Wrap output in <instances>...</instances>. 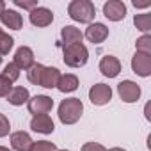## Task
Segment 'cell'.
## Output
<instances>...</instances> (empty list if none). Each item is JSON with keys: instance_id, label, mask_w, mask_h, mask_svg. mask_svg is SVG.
<instances>
[{"instance_id": "obj_20", "label": "cell", "mask_w": 151, "mask_h": 151, "mask_svg": "<svg viewBox=\"0 0 151 151\" xmlns=\"http://www.w3.org/2000/svg\"><path fill=\"white\" fill-rule=\"evenodd\" d=\"M133 23H135V27H137L140 32L147 34V32L151 30V14H149V13L135 14V18H133Z\"/></svg>"}, {"instance_id": "obj_18", "label": "cell", "mask_w": 151, "mask_h": 151, "mask_svg": "<svg viewBox=\"0 0 151 151\" xmlns=\"http://www.w3.org/2000/svg\"><path fill=\"white\" fill-rule=\"evenodd\" d=\"M57 89L60 93H73V91H77L78 89V77H77V75H71V73L60 75Z\"/></svg>"}, {"instance_id": "obj_19", "label": "cell", "mask_w": 151, "mask_h": 151, "mask_svg": "<svg viewBox=\"0 0 151 151\" xmlns=\"http://www.w3.org/2000/svg\"><path fill=\"white\" fill-rule=\"evenodd\" d=\"M30 100V94H29V89L27 87H13L11 93L7 94V101L14 107H20L23 103H29Z\"/></svg>"}, {"instance_id": "obj_7", "label": "cell", "mask_w": 151, "mask_h": 151, "mask_svg": "<svg viewBox=\"0 0 151 151\" xmlns=\"http://www.w3.org/2000/svg\"><path fill=\"white\" fill-rule=\"evenodd\" d=\"M132 69L139 77H144V78L149 77L151 75V55L135 52V55L132 57Z\"/></svg>"}, {"instance_id": "obj_23", "label": "cell", "mask_w": 151, "mask_h": 151, "mask_svg": "<svg viewBox=\"0 0 151 151\" xmlns=\"http://www.w3.org/2000/svg\"><path fill=\"white\" fill-rule=\"evenodd\" d=\"M0 75H2L4 78H7V80H9L11 84H14V82H16V80L20 78V69H18V68H16V66H14L13 62H9V64H7V66L4 68V71L0 73Z\"/></svg>"}, {"instance_id": "obj_10", "label": "cell", "mask_w": 151, "mask_h": 151, "mask_svg": "<svg viewBox=\"0 0 151 151\" xmlns=\"http://www.w3.org/2000/svg\"><path fill=\"white\" fill-rule=\"evenodd\" d=\"M100 71L109 78H116L117 75L121 73V62L117 57L114 55H105L101 60H100Z\"/></svg>"}, {"instance_id": "obj_6", "label": "cell", "mask_w": 151, "mask_h": 151, "mask_svg": "<svg viewBox=\"0 0 151 151\" xmlns=\"http://www.w3.org/2000/svg\"><path fill=\"white\" fill-rule=\"evenodd\" d=\"M29 112L34 114V116H43V114H48L52 109H53V100L50 96H45V94H37L34 98L29 100Z\"/></svg>"}, {"instance_id": "obj_4", "label": "cell", "mask_w": 151, "mask_h": 151, "mask_svg": "<svg viewBox=\"0 0 151 151\" xmlns=\"http://www.w3.org/2000/svg\"><path fill=\"white\" fill-rule=\"evenodd\" d=\"M117 94L124 103H135L140 98V87L132 80H123L117 84Z\"/></svg>"}, {"instance_id": "obj_16", "label": "cell", "mask_w": 151, "mask_h": 151, "mask_svg": "<svg viewBox=\"0 0 151 151\" xmlns=\"http://www.w3.org/2000/svg\"><path fill=\"white\" fill-rule=\"evenodd\" d=\"M32 139L27 132H14L11 133V147L14 151H29L32 146Z\"/></svg>"}, {"instance_id": "obj_25", "label": "cell", "mask_w": 151, "mask_h": 151, "mask_svg": "<svg viewBox=\"0 0 151 151\" xmlns=\"http://www.w3.org/2000/svg\"><path fill=\"white\" fill-rule=\"evenodd\" d=\"M29 151H57V147L50 140H37V142H32Z\"/></svg>"}, {"instance_id": "obj_24", "label": "cell", "mask_w": 151, "mask_h": 151, "mask_svg": "<svg viewBox=\"0 0 151 151\" xmlns=\"http://www.w3.org/2000/svg\"><path fill=\"white\" fill-rule=\"evenodd\" d=\"M135 46H137V52L151 55V36H149V34H144L142 37H139V39H137Z\"/></svg>"}, {"instance_id": "obj_33", "label": "cell", "mask_w": 151, "mask_h": 151, "mask_svg": "<svg viewBox=\"0 0 151 151\" xmlns=\"http://www.w3.org/2000/svg\"><path fill=\"white\" fill-rule=\"evenodd\" d=\"M0 151H11L9 147H4V146H0Z\"/></svg>"}, {"instance_id": "obj_34", "label": "cell", "mask_w": 151, "mask_h": 151, "mask_svg": "<svg viewBox=\"0 0 151 151\" xmlns=\"http://www.w3.org/2000/svg\"><path fill=\"white\" fill-rule=\"evenodd\" d=\"M57 151H68V149H57Z\"/></svg>"}, {"instance_id": "obj_35", "label": "cell", "mask_w": 151, "mask_h": 151, "mask_svg": "<svg viewBox=\"0 0 151 151\" xmlns=\"http://www.w3.org/2000/svg\"><path fill=\"white\" fill-rule=\"evenodd\" d=\"M0 64H2V57H0Z\"/></svg>"}, {"instance_id": "obj_13", "label": "cell", "mask_w": 151, "mask_h": 151, "mask_svg": "<svg viewBox=\"0 0 151 151\" xmlns=\"http://www.w3.org/2000/svg\"><path fill=\"white\" fill-rule=\"evenodd\" d=\"M30 128H32L34 132H37V133L48 135V133H52V132L55 130V124H53V121H52V117H50L48 114H43V116H34V117H32Z\"/></svg>"}, {"instance_id": "obj_15", "label": "cell", "mask_w": 151, "mask_h": 151, "mask_svg": "<svg viewBox=\"0 0 151 151\" xmlns=\"http://www.w3.org/2000/svg\"><path fill=\"white\" fill-rule=\"evenodd\" d=\"M59 78H60V71H59L57 68H46V66H45V69H43V73H41L39 86L45 87V89H53V87H57Z\"/></svg>"}, {"instance_id": "obj_3", "label": "cell", "mask_w": 151, "mask_h": 151, "mask_svg": "<svg viewBox=\"0 0 151 151\" xmlns=\"http://www.w3.org/2000/svg\"><path fill=\"white\" fill-rule=\"evenodd\" d=\"M89 59L87 46L84 43H75L64 46V64L69 68H82Z\"/></svg>"}, {"instance_id": "obj_26", "label": "cell", "mask_w": 151, "mask_h": 151, "mask_svg": "<svg viewBox=\"0 0 151 151\" xmlns=\"http://www.w3.org/2000/svg\"><path fill=\"white\" fill-rule=\"evenodd\" d=\"M11 89H13V84L0 75V96H2V98H7V94L11 93Z\"/></svg>"}, {"instance_id": "obj_30", "label": "cell", "mask_w": 151, "mask_h": 151, "mask_svg": "<svg viewBox=\"0 0 151 151\" xmlns=\"http://www.w3.org/2000/svg\"><path fill=\"white\" fill-rule=\"evenodd\" d=\"M149 6H151L149 2H137V0H133V7H137V9H146Z\"/></svg>"}, {"instance_id": "obj_1", "label": "cell", "mask_w": 151, "mask_h": 151, "mask_svg": "<svg viewBox=\"0 0 151 151\" xmlns=\"http://www.w3.org/2000/svg\"><path fill=\"white\" fill-rule=\"evenodd\" d=\"M84 112V103L80 98H68L59 105V119L62 124H75Z\"/></svg>"}, {"instance_id": "obj_14", "label": "cell", "mask_w": 151, "mask_h": 151, "mask_svg": "<svg viewBox=\"0 0 151 151\" xmlns=\"http://www.w3.org/2000/svg\"><path fill=\"white\" fill-rule=\"evenodd\" d=\"M0 22H2L7 29H13V30H20L23 27V18L18 11H13V9H4L0 13Z\"/></svg>"}, {"instance_id": "obj_28", "label": "cell", "mask_w": 151, "mask_h": 151, "mask_svg": "<svg viewBox=\"0 0 151 151\" xmlns=\"http://www.w3.org/2000/svg\"><path fill=\"white\" fill-rule=\"evenodd\" d=\"M14 6L22 7V9H29V11H32V9L37 7V0H14Z\"/></svg>"}, {"instance_id": "obj_8", "label": "cell", "mask_w": 151, "mask_h": 151, "mask_svg": "<svg viewBox=\"0 0 151 151\" xmlns=\"http://www.w3.org/2000/svg\"><path fill=\"white\" fill-rule=\"evenodd\" d=\"M103 14L110 22H121L126 16V6L119 0H109L103 6Z\"/></svg>"}, {"instance_id": "obj_12", "label": "cell", "mask_w": 151, "mask_h": 151, "mask_svg": "<svg viewBox=\"0 0 151 151\" xmlns=\"http://www.w3.org/2000/svg\"><path fill=\"white\" fill-rule=\"evenodd\" d=\"M86 37H87L91 43L100 45V43H103V41L109 37V29H107V25H103V23H91V25L87 27V30H86Z\"/></svg>"}, {"instance_id": "obj_27", "label": "cell", "mask_w": 151, "mask_h": 151, "mask_svg": "<svg viewBox=\"0 0 151 151\" xmlns=\"http://www.w3.org/2000/svg\"><path fill=\"white\" fill-rule=\"evenodd\" d=\"M9 130H11V124H9V119L4 116V114H0V139L9 135Z\"/></svg>"}, {"instance_id": "obj_36", "label": "cell", "mask_w": 151, "mask_h": 151, "mask_svg": "<svg viewBox=\"0 0 151 151\" xmlns=\"http://www.w3.org/2000/svg\"><path fill=\"white\" fill-rule=\"evenodd\" d=\"M0 30H2V29H0Z\"/></svg>"}, {"instance_id": "obj_2", "label": "cell", "mask_w": 151, "mask_h": 151, "mask_svg": "<svg viewBox=\"0 0 151 151\" xmlns=\"http://www.w3.org/2000/svg\"><path fill=\"white\" fill-rule=\"evenodd\" d=\"M68 14L71 20L80 23H91L96 16V7L91 0H73L68 6Z\"/></svg>"}, {"instance_id": "obj_21", "label": "cell", "mask_w": 151, "mask_h": 151, "mask_svg": "<svg viewBox=\"0 0 151 151\" xmlns=\"http://www.w3.org/2000/svg\"><path fill=\"white\" fill-rule=\"evenodd\" d=\"M43 69H45V66H43V64H39V62H34V66H32L30 69H27V78H29V82H30V84L39 86V80H41V73H43Z\"/></svg>"}, {"instance_id": "obj_29", "label": "cell", "mask_w": 151, "mask_h": 151, "mask_svg": "<svg viewBox=\"0 0 151 151\" xmlns=\"http://www.w3.org/2000/svg\"><path fill=\"white\" fill-rule=\"evenodd\" d=\"M82 151H107V149H105V146H101L98 142H86L82 146Z\"/></svg>"}, {"instance_id": "obj_22", "label": "cell", "mask_w": 151, "mask_h": 151, "mask_svg": "<svg viewBox=\"0 0 151 151\" xmlns=\"http://www.w3.org/2000/svg\"><path fill=\"white\" fill-rule=\"evenodd\" d=\"M13 45H14V39L9 34H6L4 30H0V55H7Z\"/></svg>"}, {"instance_id": "obj_5", "label": "cell", "mask_w": 151, "mask_h": 151, "mask_svg": "<svg viewBox=\"0 0 151 151\" xmlns=\"http://www.w3.org/2000/svg\"><path fill=\"white\" fill-rule=\"evenodd\" d=\"M89 100H91L93 105H98V107L107 105L112 100V89H110V86H107V84H96V86H93L89 89Z\"/></svg>"}, {"instance_id": "obj_31", "label": "cell", "mask_w": 151, "mask_h": 151, "mask_svg": "<svg viewBox=\"0 0 151 151\" xmlns=\"http://www.w3.org/2000/svg\"><path fill=\"white\" fill-rule=\"evenodd\" d=\"M4 9H6V4H4V2H2V0H0V13H2V11H4Z\"/></svg>"}, {"instance_id": "obj_11", "label": "cell", "mask_w": 151, "mask_h": 151, "mask_svg": "<svg viewBox=\"0 0 151 151\" xmlns=\"http://www.w3.org/2000/svg\"><path fill=\"white\" fill-rule=\"evenodd\" d=\"M13 64L18 69H30L34 66V52L29 46H20L14 53V60Z\"/></svg>"}, {"instance_id": "obj_17", "label": "cell", "mask_w": 151, "mask_h": 151, "mask_svg": "<svg viewBox=\"0 0 151 151\" xmlns=\"http://www.w3.org/2000/svg\"><path fill=\"white\" fill-rule=\"evenodd\" d=\"M60 37H62L64 46H68V45H75V43H82L84 34H82L80 29H77V27L66 25V27H62V30H60Z\"/></svg>"}, {"instance_id": "obj_32", "label": "cell", "mask_w": 151, "mask_h": 151, "mask_svg": "<svg viewBox=\"0 0 151 151\" xmlns=\"http://www.w3.org/2000/svg\"><path fill=\"white\" fill-rule=\"evenodd\" d=\"M109 151H124L123 147H112V149H109Z\"/></svg>"}, {"instance_id": "obj_9", "label": "cell", "mask_w": 151, "mask_h": 151, "mask_svg": "<svg viewBox=\"0 0 151 151\" xmlns=\"http://www.w3.org/2000/svg\"><path fill=\"white\" fill-rule=\"evenodd\" d=\"M29 20L34 27H48L52 22H53V13L48 9V7H36L30 11L29 14Z\"/></svg>"}]
</instances>
